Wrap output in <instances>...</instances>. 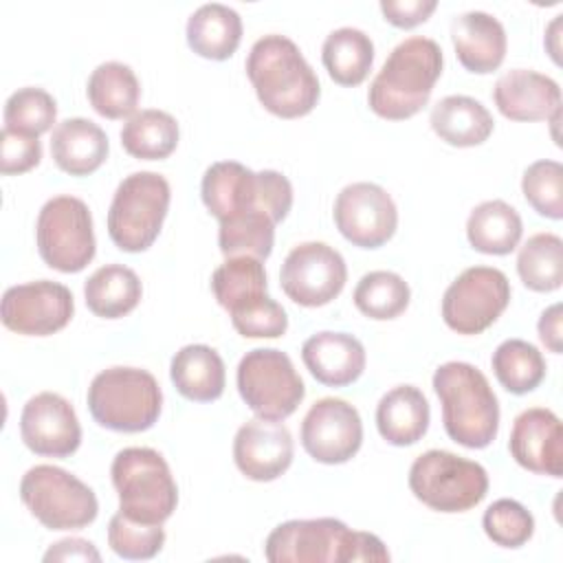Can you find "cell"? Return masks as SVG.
Returning <instances> with one entry per match:
<instances>
[{"label":"cell","instance_id":"cell-1","mask_svg":"<svg viewBox=\"0 0 563 563\" xmlns=\"http://www.w3.org/2000/svg\"><path fill=\"white\" fill-rule=\"evenodd\" d=\"M246 75L260 103L282 119L312 112L321 95L319 79L299 46L279 33H268L251 46Z\"/></svg>","mask_w":563,"mask_h":563},{"label":"cell","instance_id":"cell-2","mask_svg":"<svg viewBox=\"0 0 563 563\" xmlns=\"http://www.w3.org/2000/svg\"><path fill=\"white\" fill-rule=\"evenodd\" d=\"M442 48L435 40L411 35L396 44L367 90L374 114L402 121L418 114L442 75Z\"/></svg>","mask_w":563,"mask_h":563},{"label":"cell","instance_id":"cell-3","mask_svg":"<svg viewBox=\"0 0 563 563\" xmlns=\"http://www.w3.org/2000/svg\"><path fill=\"white\" fill-rule=\"evenodd\" d=\"M271 563H354L389 561L385 543L363 530H352L332 517L290 519L273 528L264 543Z\"/></svg>","mask_w":563,"mask_h":563},{"label":"cell","instance_id":"cell-4","mask_svg":"<svg viewBox=\"0 0 563 563\" xmlns=\"http://www.w3.org/2000/svg\"><path fill=\"white\" fill-rule=\"evenodd\" d=\"M433 391L442 405L446 435L466 446L484 449L499 431V400L488 378L471 363L449 361L433 374Z\"/></svg>","mask_w":563,"mask_h":563},{"label":"cell","instance_id":"cell-5","mask_svg":"<svg viewBox=\"0 0 563 563\" xmlns=\"http://www.w3.org/2000/svg\"><path fill=\"white\" fill-rule=\"evenodd\" d=\"M200 196L218 222L242 213H266L275 224L292 207V185L275 169L253 172L238 161H218L202 174Z\"/></svg>","mask_w":563,"mask_h":563},{"label":"cell","instance_id":"cell-6","mask_svg":"<svg viewBox=\"0 0 563 563\" xmlns=\"http://www.w3.org/2000/svg\"><path fill=\"white\" fill-rule=\"evenodd\" d=\"M86 400L90 416L101 427L121 433H141L158 420L163 391L147 369L114 365L92 378Z\"/></svg>","mask_w":563,"mask_h":563},{"label":"cell","instance_id":"cell-7","mask_svg":"<svg viewBox=\"0 0 563 563\" xmlns=\"http://www.w3.org/2000/svg\"><path fill=\"white\" fill-rule=\"evenodd\" d=\"M119 512L139 523L167 521L178 504V488L165 457L150 446L121 449L110 466Z\"/></svg>","mask_w":563,"mask_h":563},{"label":"cell","instance_id":"cell-8","mask_svg":"<svg viewBox=\"0 0 563 563\" xmlns=\"http://www.w3.org/2000/svg\"><path fill=\"white\" fill-rule=\"evenodd\" d=\"M172 189L156 172L125 176L108 209V235L125 253L147 251L161 233L169 209Z\"/></svg>","mask_w":563,"mask_h":563},{"label":"cell","instance_id":"cell-9","mask_svg":"<svg viewBox=\"0 0 563 563\" xmlns=\"http://www.w3.org/2000/svg\"><path fill=\"white\" fill-rule=\"evenodd\" d=\"M409 488L418 501L438 512H464L488 493L482 464L442 449L418 455L409 468Z\"/></svg>","mask_w":563,"mask_h":563},{"label":"cell","instance_id":"cell-10","mask_svg":"<svg viewBox=\"0 0 563 563\" xmlns=\"http://www.w3.org/2000/svg\"><path fill=\"white\" fill-rule=\"evenodd\" d=\"M20 499L48 530H79L97 519L95 490L73 473L53 466H31L20 479Z\"/></svg>","mask_w":563,"mask_h":563},{"label":"cell","instance_id":"cell-11","mask_svg":"<svg viewBox=\"0 0 563 563\" xmlns=\"http://www.w3.org/2000/svg\"><path fill=\"white\" fill-rule=\"evenodd\" d=\"M35 242L46 266L59 273L84 271L97 251L92 216L77 196H55L37 213Z\"/></svg>","mask_w":563,"mask_h":563},{"label":"cell","instance_id":"cell-12","mask_svg":"<svg viewBox=\"0 0 563 563\" xmlns=\"http://www.w3.org/2000/svg\"><path fill=\"white\" fill-rule=\"evenodd\" d=\"M235 380L242 400L264 420L288 418L306 396V385L290 356L275 347L246 352L238 363Z\"/></svg>","mask_w":563,"mask_h":563},{"label":"cell","instance_id":"cell-13","mask_svg":"<svg viewBox=\"0 0 563 563\" xmlns=\"http://www.w3.org/2000/svg\"><path fill=\"white\" fill-rule=\"evenodd\" d=\"M510 303V282L493 266L462 271L444 290L442 319L457 334H479Z\"/></svg>","mask_w":563,"mask_h":563},{"label":"cell","instance_id":"cell-14","mask_svg":"<svg viewBox=\"0 0 563 563\" xmlns=\"http://www.w3.org/2000/svg\"><path fill=\"white\" fill-rule=\"evenodd\" d=\"M347 282L343 255L325 242H301L286 255L279 286L288 299L306 308H319L336 299Z\"/></svg>","mask_w":563,"mask_h":563},{"label":"cell","instance_id":"cell-15","mask_svg":"<svg viewBox=\"0 0 563 563\" xmlns=\"http://www.w3.org/2000/svg\"><path fill=\"white\" fill-rule=\"evenodd\" d=\"M75 312L73 292L51 279L18 284L4 290L0 319L4 328L24 336H48L68 325Z\"/></svg>","mask_w":563,"mask_h":563},{"label":"cell","instance_id":"cell-16","mask_svg":"<svg viewBox=\"0 0 563 563\" xmlns=\"http://www.w3.org/2000/svg\"><path fill=\"white\" fill-rule=\"evenodd\" d=\"M334 224L339 233L361 249H378L398 227V209L391 196L376 183L345 185L334 200Z\"/></svg>","mask_w":563,"mask_h":563},{"label":"cell","instance_id":"cell-17","mask_svg":"<svg viewBox=\"0 0 563 563\" xmlns=\"http://www.w3.org/2000/svg\"><path fill=\"white\" fill-rule=\"evenodd\" d=\"M301 444L321 464H343L363 444V422L354 405L343 398L317 400L301 422Z\"/></svg>","mask_w":563,"mask_h":563},{"label":"cell","instance_id":"cell-18","mask_svg":"<svg viewBox=\"0 0 563 563\" xmlns=\"http://www.w3.org/2000/svg\"><path fill=\"white\" fill-rule=\"evenodd\" d=\"M20 435L35 455L68 457L81 444V424L64 396L40 391L22 407Z\"/></svg>","mask_w":563,"mask_h":563},{"label":"cell","instance_id":"cell-19","mask_svg":"<svg viewBox=\"0 0 563 563\" xmlns=\"http://www.w3.org/2000/svg\"><path fill=\"white\" fill-rule=\"evenodd\" d=\"M508 451L515 462L537 475H563V427L545 407L523 409L510 429Z\"/></svg>","mask_w":563,"mask_h":563},{"label":"cell","instance_id":"cell-20","mask_svg":"<svg viewBox=\"0 0 563 563\" xmlns=\"http://www.w3.org/2000/svg\"><path fill=\"white\" fill-rule=\"evenodd\" d=\"M292 435L279 420L253 418L233 438L235 466L253 482L282 477L292 462Z\"/></svg>","mask_w":563,"mask_h":563},{"label":"cell","instance_id":"cell-21","mask_svg":"<svg viewBox=\"0 0 563 563\" xmlns=\"http://www.w3.org/2000/svg\"><path fill=\"white\" fill-rule=\"evenodd\" d=\"M497 110L510 121H550L561 112L559 84L530 68L504 73L493 88Z\"/></svg>","mask_w":563,"mask_h":563},{"label":"cell","instance_id":"cell-22","mask_svg":"<svg viewBox=\"0 0 563 563\" xmlns=\"http://www.w3.org/2000/svg\"><path fill=\"white\" fill-rule=\"evenodd\" d=\"M451 42L460 64L477 75L501 66L508 48L504 24L486 11H464L451 22Z\"/></svg>","mask_w":563,"mask_h":563},{"label":"cell","instance_id":"cell-23","mask_svg":"<svg viewBox=\"0 0 563 563\" xmlns=\"http://www.w3.org/2000/svg\"><path fill=\"white\" fill-rule=\"evenodd\" d=\"M308 372L328 387H345L358 380L365 369V347L347 332L323 330L308 336L301 345Z\"/></svg>","mask_w":563,"mask_h":563},{"label":"cell","instance_id":"cell-24","mask_svg":"<svg viewBox=\"0 0 563 563\" xmlns=\"http://www.w3.org/2000/svg\"><path fill=\"white\" fill-rule=\"evenodd\" d=\"M51 156L62 172L88 176L108 158V136L90 119H64L51 134Z\"/></svg>","mask_w":563,"mask_h":563},{"label":"cell","instance_id":"cell-25","mask_svg":"<svg viewBox=\"0 0 563 563\" xmlns=\"http://www.w3.org/2000/svg\"><path fill=\"white\" fill-rule=\"evenodd\" d=\"M169 378L187 400L211 402L224 391V361L213 347L205 343H189L172 356Z\"/></svg>","mask_w":563,"mask_h":563},{"label":"cell","instance_id":"cell-26","mask_svg":"<svg viewBox=\"0 0 563 563\" xmlns=\"http://www.w3.org/2000/svg\"><path fill=\"white\" fill-rule=\"evenodd\" d=\"M429 400L413 385H398L389 389L376 405L378 433L394 446H409L422 440L429 429Z\"/></svg>","mask_w":563,"mask_h":563},{"label":"cell","instance_id":"cell-27","mask_svg":"<svg viewBox=\"0 0 563 563\" xmlns=\"http://www.w3.org/2000/svg\"><path fill=\"white\" fill-rule=\"evenodd\" d=\"M431 130L453 147H473L484 143L495 128L486 106L468 95L442 97L429 114Z\"/></svg>","mask_w":563,"mask_h":563},{"label":"cell","instance_id":"cell-28","mask_svg":"<svg viewBox=\"0 0 563 563\" xmlns=\"http://www.w3.org/2000/svg\"><path fill=\"white\" fill-rule=\"evenodd\" d=\"M242 40V18L235 9L222 2L198 7L187 20L189 48L207 59H229Z\"/></svg>","mask_w":563,"mask_h":563},{"label":"cell","instance_id":"cell-29","mask_svg":"<svg viewBox=\"0 0 563 563\" xmlns=\"http://www.w3.org/2000/svg\"><path fill=\"white\" fill-rule=\"evenodd\" d=\"M523 233L521 216L508 202L495 198L484 200L468 213V244L486 255H508L519 246Z\"/></svg>","mask_w":563,"mask_h":563},{"label":"cell","instance_id":"cell-30","mask_svg":"<svg viewBox=\"0 0 563 563\" xmlns=\"http://www.w3.org/2000/svg\"><path fill=\"white\" fill-rule=\"evenodd\" d=\"M143 295L139 275L123 264H106L97 268L84 284L86 306L103 319H119L132 312Z\"/></svg>","mask_w":563,"mask_h":563},{"label":"cell","instance_id":"cell-31","mask_svg":"<svg viewBox=\"0 0 563 563\" xmlns=\"http://www.w3.org/2000/svg\"><path fill=\"white\" fill-rule=\"evenodd\" d=\"M321 62L336 84L358 86L372 70L374 42L365 31L356 26L334 29L323 40Z\"/></svg>","mask_w":563,"mask_h":563},{"label":"cell","instance_id":"cell-32","mask_svg":"<svg viewBox=\"0 0 563 563\" xmlns=\"http://www.w3.org/2000/svg\"><path fill=\"white\" fill-rule=\"evenodd\" d=\"M86 95L95 112L101 117L130 119L141 99V84L128 64L103 62L90 73Z\"/></svg>","mask_w":563,"mask_h":563},{"label":"cell","instance_id":"cell-33","mask_svg":"<svg viewBox=\"0 0 563 563\" xmlns=\"http://www.w3.org/2000/svg\"><path fill=\"white\" fill-rule=\"evenodd\" d=\"M178 123L165 110H141L134 112L121 128L123 150L141 161L167 158L178 145Z\"/></svg>","mask_w":563,"mask_h":563},{"label":"cell","instance_id":"cell-34","mask_svg":"<svg viewBox=\"0 0 563 563\" xmlns=\"http://www.w3.org/2000/svg\"><path fill=\"white\" fill-rule=\"evenodd\" d=\"M266 288L268 284L262 260L249 255L227 257L211 275L213 297L227 312L268 295Z\"/></svg>","mask_w":563,"mask_h":563},{"label":"cell","instance_id":"cell-35","mask_svg":"<svg viewBox=\"0 0 563 563\" xmlns=\"http://www.w3.org/2000/svg\"><path fill=\"white\" fill-rule=\"evenodd\" d=\"M517 273L526 288L552 292L563 282V240L556 233L530 235L517 255Z\"/></svg>","mask_w":563,"mask_h":563},{"label":"cell","instance_id":"cell-36","mask_svg":"<svg viewBox=\"0 0 563 563\" xmlns=\"http://www.w3.org/2000/svg\"><path fill=\"white\" fill-rule=\"evenodd\" d=\"M499 385L510 394H528L545 378V358L532 343L523 339H506L490 358Z\"/></svg>","mask_w":563,"mask_h":563},{"label":"cell","instance_id":"cell-37","mask_svg":"<svg viewBox=\"0 0 563 563\" xmlns=\"http://www.w3.org/2000/svg\"><path fill=\"white\" fill-rule=\"evenodd\" d=\"M354 306L369 319L387 321L402 314L409 306V284L394 271H369L354 288Z\"/></svg>","mask_w":563,"mask_h":563},{"label":"cell","instance_id":"cell-38","mask_svg":"<svg viewBox=\"0 0 563 563\" xmlns=\"http://www.w3.org/2000/svg\"><path fill=\"white\" fill-rule=\"evenodd\" d=\"M275 242V222L266 213H242L220 222L218 244L224 257L249 255L266 260Z\"/></svg>","mask_w":563,"mask_h":563},{"label":"cell","instance_id":"cell-39","mask_svg":"<svg viewBox=\"0 0 563 563\" xmlns=\"http://www.w3.org/2000/svg\"><path fill=\"white\" fill-rule=\"evenodd\" d=\"M2 117L4 128L40 136L53 128L57 119V103L44 88L24 86L7 99Z\"/></svg>","mask_w":563,"mask_h":563},{"label":"cell","instance_id":"cell-40","mask_svg":"<svg viewBox=\"0 0 563 563\" xmlns=\"http://www.w3.org/2000/svg\"><path fill=\"white\" fill-rule=\"evenodd\" d=\"M521 191L528 205L543 218H563V165L552 158L534 161L521 176Z\"/></svg>","mask_w":563,"mask_h":563},{"label":"cell","instance_id":"cell-41","mask_svg":"<svg viewBox=\"0 0 563 563\" xmlns=\"http://www.w3.org/2000/svg\"><path fill=\"white\" fill-rule=\"evenodd\" d=\"M486 537L499 548H521L534 534V517L517 499H497L493 501L482 517Z\"/></svg>","mask_w":563,"mask_h":563},{"label":"cell","instance_id":"cell-42","mask_svg":"<svg viewBox=\"0 0 563 563\" xmlns=\"http://www.w3.org/2000/svg\"><path fill=\"white\" fill-rule=\"evenodd\" d=\"M108 543L114 554L130 561H143L161 552L165 530L163 523H139L123 512H117L108 523Z\"/></svg>","mask_w":563,"mask_h":563},{"label":"cell","instance_id":"cell-43","mask_svg":"<svg viewBox=\"0 0 563 563\" xmlns=\"http://www.w3.org/2000/svg\"><path fill=\"white\" fill-rule=\"evenodd\" d=\"M229 317L233 328L246 339H277L288 330L286 310L271 295L229 312Z\"/></svg>","mask_w":563,"mask_h":563},{"label":"cell","instance_id":"cell-44","mask_svg":"<svg viewBox=\"0 0 563 563\" xmlns=\"http://www.w3.org/2000/svg\"><path fill=\"white\" fill-rule=\"evenodd\" d=\"M42 158L40 136L2 128L0 132V172L2 174H24L33 169Z\"/></svg>","mask_w":563,"mask_h":563},{"label":"cell","instance_id":"cell-45","mask_svg":"<svg viewBox=\"0 0 563 563\" xmlns=\"http://www.w3.org/2000/svg\"><path fill=\"white\" fill-rule=\"evenodd\" d=\"M435 0H383L380 11L385 20L398 29H413L429 20L435 11Z\"/></svg>","mask_w":563,"mask_h":563},{"label":"cell","instance_id":"cell-46","mask_svg":"<svg viewBox=\"0 0 563 563\" xmlns=\"http://www.w3.org/2000/svg\"><path fill=\"white\" fill-rule=\"evenodd\" d=\"M44 561H101V554L90 541L73 537V539H62L53 543L46 550Z\"/></svg>","mask_w":563,"mask_h":563},{"label":"cell","instance_id":"cell-47","mask_svg":"<svg viewBox=\"0 0 563 563\" xmlns=\"http://www.w3.org/2000/svg\"><path fill=\"white\" fill-rule=\"evenodd\" d=\"M537 330H539V339L541 343L554 352V354H561V303H552L550 308H545L539 317V323H537Z\"/></svg>","mask_w":563,"mask_h":563}]
</instances>
